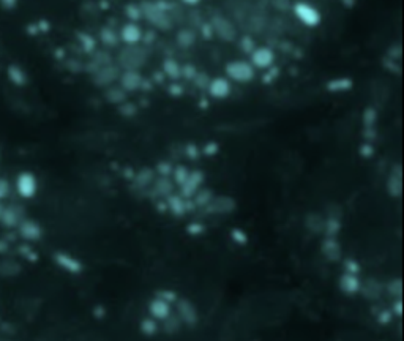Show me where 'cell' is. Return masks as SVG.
Masks as SVG:
<instances>
[{
    "instance_id": "41",
    "label": "cell",
    "mask_w": 404,
    "mask_h": 341,
    "mask_svg": "<svg viewBox=\"0 0 404 341\" xmlns=\"http://www.w3.org/2000/svg\"><path fill=\"white\" fill-rule=\"evenodd\" d=\"M101 40L105 41V45L108 46H113L117 43V37H115V33L113 30H109V29H105L101 32Z\"/></svg>"
},
{
    "instance_id": "46",
    "label": "cell",
    "mask_w": 404,
    "mask_h": 341,
    "mask_svg": "<svg viewBox=\"0 0 404 341\" xmlns=\"http://www.w3.org/2000/svg\"><path fill=\"white\" fill-rule=\"evenodd\" d=\"M193 79H194V82H196L197 87H209V82H210V79L207 78V76H202L201 73H197Z\"/></svg>"
},
{
    "instance_id": "48",
    "label": "cell",
    "mask_w": 404,
    "mask_h": 341,
    "mask_svg": "<svg viewBox=\"0 0 404 341\" xmlns=\"http://www.w3.org/2000/svg\"><path fill=\"white\" fill-rule=\"evenodd\" d=\"M360 153H362V157H365V158H369L374 153V149L369 146V144H363L362 146V149H360Z\"/></svg>"
},
{
    "instance_id": "6",
    "label": "cell",
    "mask_w": 404,
    "mask_h": 341,
    "mask_svg": "<svg viewBox=\"0 0 404 341\" xmlns=\"http://www.w3.org/2000/svg\"><path fill=\"white\" fill-rule=\"evenodd\" d=\"M175 190V183L169 177H158L155 178L150 188L147 190V196L150 199H166Z\"/></svg>"
},
{
    "instance_id": "44",
    "label": "cell",
    "mask_w": 404,
    "mask_h": 341,
    "mask_svg": "<svg viewBox=\"0 0 404 341\" xmlns=\"http://www.w3.org/2000/svg\"><path fill=\"white\" fill-rule=\"evenodd\" d=\"M120 113H122V115L133 117L136 114V106L131 103H122V106H120Z\"/></svg>"
},
{
    "instance_id": "26",
    "label": "cell",
    "mask_w": 404,
    "mask_h": 341,
    "mask_svg": "<svg viewBox=\"0 0 404 341\" xmlns=\"http://www.w3.org/2000/svg\"><path fill=\"white\" fill-rule=\"evenodd\" d=\"M384 292L392 298H400L403 297V281L401 278H393L390 281H387L384 284Z\"/></svg>"
},
{
    "instance_id": "19",
    "label": "cell",
    "mask_w": 404,
    "mask_h": 341,
    "mask_svg": "<svg viewBox=\"0 0 404 341\" xmlns=\"http://www.w3.org/2000/svg\"><path fill=\"white\" fill-rule=\"evenodd\" d=\"M54 259H56V262L58 264L60 267H62L63 270H66V272H70V274H81L82 269H84L82 264L77 259H74L73 256H70V254L57 253L54 256Z\"/></svg>"
},
{
    "instance_id": "33",
    "label": "cell",
    "mask_w": 404,
    "mask_h": 341,
    "mask_svg": "<svg viewBox=\"0 0 404 341\" xmlns=\"http://www.w3.org/2000/svg\"><path fill=\"white\" fill-rule=\"evenodd\" d=\"M188 174H190V169H188L186 166H183V165H178V166H175V168H174V170H173V175H174V183L180 186V185H182V183L186 180Z\"/></svg>"
},
{
    "instance_id": "20",
    "label": "cell",
    "mask_w": 404,
    "mask_h": 341,
    "mask_svg": "<svg viewBox=\"0 0 404 341\" xmlns=\"http://www.w3.org/2000/svg\"><path fill=\"white\" fill-rule=\"evenodd\" d=\"M117 78H118V70L113 65H108V66L98 68L95 71V76H93V81L98 85H111Z\"/></svg>"
},
{
    "instance_id": "10",
    "label": "cell",
    "mask_w": 404,
    "mask_h": 341,
    "mask_svg": "<svg viewBox=\"0 0 404 341\" xmlns=\"http://www.w3.org/2000/svg\"><path fill=\"white\" fill-rule=\"evenodd\" d=\"M338 286L341 289V292L345 295H349V297H354L360 292V286H362V280H360L358 275H354V274H347L345 272L340 280H338Z\"/></svg>"
},
{
    "instance_id": "31",
    "label": "cell",
    "mask_w": 404,
    "mask_h": 341,
    "mask_svg": "<svg viewBox=\"0 0 404 341\" xmlns=\"http://www.w3.org/2000/svg\"><path fill=\"white\" fill-rule=\"evenodd\" d=\"M196 41V33L193 30H180L177 35V43L182 48H190Z\"/></svg>"
},
{
    "instance_id": "11",
    "label": "cell",
    "mask_w": 404,
    "mask_h": 341,
    "mask_svg": "<svg viewBox=\"0 0 404 341\" xmlns=\"http://www.w3.org/2000/svg\"><path fill=\"white\" fill-rule=\"evenodd\" d=\"M358 294H362L369 302L379 300L384 294V284H381L379 280H376V278H366L365 281H362V286H360Z\"/></svg>"
},
{
    "instance_id": "7",
    "label": "cell",
    "mask_w": 404,
    "mask_h": 341,
    "mask_svg": "<svg viewBox=\"0 0 404 341\" xmlns=\"http://www.w3.org/2000/svg\"><path fill=\"white\" fill-rule=\"evenodd\" d=\"M205 180V174L202 170H190V174H188L186 180L178 186L180 188V196H182L183 199H191L194 193L197 191L202 186Z\"/></svg>"
},
{
    "instance_id": "8",
    "label": "cell",
    "mask_w": 404,
    "mask_h": 341,
    "mask_svg": "<svg viewBox=\"0 0 404 341\" xmlns=\"http://www.w3.org/2000/svg\"><path fill=\"white\" fill-rule=\"evenodd\" d=\"M294 11L297 14V18L302 21L305 25H308V27H316V25H319V22H321L319 11H317L316 8H313L311 5H308V3H303V2L297 3L294 6Z\"/></svg>"
},
{
    "instance_id": "47",
    "label": "cell",
    "mask_w": 404,
    "mask_h": 341,
    "mask_svg": "<svg viewBox=\"0 0 404 341\" xmlns=\"http://www.w3.org/2000/svg\"><path fill=\"white\" fill-rule=\"evenodd\" d=\"M204 155H207V157H212L215 155V153L218 152V144H215V142H209L207 146L204 147Z\"/></svg>"
},
{
    "instance_id": "42",
    "label": "cell",
    "mask_w": 404,
    "mask_h": 341,
    "mask_svg": "<svg viewBox=\"0 0 404 341\" xmlns=\"http://www.w3.org/2000/svg\"><path fill=\"white\" fill-rule=\"evenodd\" d=\"M186 232L190 234V235H193V237L201 235V234L205 232V226L201 225V223H191V225L186 226Z\"/></svg>"
},
{
    "instance_id": "45",
    "label": "cell",
    "mask_w": 404,
    "mask_h": 341,
    "mask_svg": "<svg viewBox=\"0 0 404 341\" xmlns=\"http://www.w3.org/2000/svg\"><path fill=\"white\" fill-rule=\"evenodd\" d=\"M126 14L130 16L131 19H137L142 13H141V8H139V6H136V5H128V6H126Z\"/></svg>"
},
{
    "instance_id": "50",
    "label": "cell",
    "mask_w": 404,
    "mask_h": 341,
    "mask_svg": "<svg viewBox=\"0 0 404 341\" xmlns=\"http://www.w3.org/2000/svg\"><path fill=\"white\" fill-rule=\"evenodd\" d=\"M182 73H183V76H186V78H191V79L196 76L193 66H185V68H182Z\"/></svg>"
},
{
    "instance_id": "5",
    "label": "cell",
    "mask_w": 404,
    "mask_h": 341,
    "mask_svg": "<svg viewBox=\"0 0 404 341\" xmlns=\"http://www.w3.org/2000/svg\"><path fill=\"white\" fill-rule=\"evenodd\" d=\"M226 71H228L229 78L237 81V82H250L254 78L253 65H250L248 62H243V60H235V62L228 63Z\"/></svg>"
},
{
    "instance_id": "4",
    "label": "cell",
    "mask_w": 404,
    "mask_h": 341,
    "mask_svg": "<svg viewBox=\"0 0 404 341\" xmlns=\"http://www.w3.org/2000/svg\"><path fill=\"white\" fill-rule=\"evenodd\" d=\"M237 209V202L231 196H213L202 210L205 215H229Z\"/></svg>"
},
{
    "instance_id": "51",
    "label": "cell",
    "mask_w": 404,
    "mask_h": 341,
    "mask_svg": "<svg viewBox=\"0 0 404 341\" xmlns=\"http://www.w3.org/2000/svg\"><path fill=\"white\" fill-rule=\"evenodd\" d=\"M97 316H98V318H103V316H105V308H100V306H98V308H97Z\"/></svg>"
},
{
    "instance_id": "37",
    "label": "cell",
    "mask_w": 404,
    "mask_h": 341,
    "mask_svg": "<svg viewBox=\"0 0 404 341\" xmlns=\"http://www.w3.org/2000/svg\"><path fill=\"white\" fill-rule=\"evenodd\" d=\"M376 319L381 326H387V324L392 322L393 313L390 311V308H382V310H379V313H376Z\"/></svg>"
},
{
    "instance_id": "34",
    "label": "cell",
    "mask_w": 404,
    "mask_h": 341,
    "mask_svg": "<svg viewBox=\"0 0 404 341\" xmlns=\"http://www.w3.org/2000/svg\"><path fill=\"white\" fill-rule=\"evenodd\" d=\"M350 85H352L350 79H337V81H332L330 84H327V89L330 92H343V90L350 89Z\"/></svg>"
},
{
    "instance_id": "28",
    "label": "cell",
    "mask_w": 404,
    "mask_h": 341,
    "mask_svg": "<svg viewBox=\"0 0 404 341\" xmlns=\"http://www.w3.org/2000/svg\"><path fill=\"white\" fill-rule=\"evenodd\" d=\"M341 231V220L337 217H327L325 218V227H324V235L325 237H338Z\"/></svg>"
},
{
    "instance_id": "21",
    "label": "cell",
    "mask_w": 404,
    "mask_h": 341,
    "mask_svg": "<svg viewBox=\"0 0 404 341\" xmlns=\"http://www.w3.org/2000/svg\"><path fill=\"white\" fill-rule=\"evenodd\" d=\"M166 206L169 209V212L173 213L174 217H178V218H182L186 215V199H183L180 194H175L173 193L171 196H168L166 198Z\"/></svg>"
},
{
    "instance_id": "24",
    "label": "cell",
    "mask_w": 404,
    "mask_h": 341,
    "mask_svg": "<svg viewBox=\"0 0 404 341\" xmlns=\"http://www.w3.org/2000/svg\"><path fill=\"white\" fill-rule=\"evenodd\" d=\"M161 322H163V330H165V334H168V335H174V334H177V332L182 330V327H183V322L180 321L177 313H174V311L171 313L166 319H163Z\"/></svg>"
},
{
    "instance_id": "49",
    "label": "cell",
    "mask_w": 404,
    "mask_h": 341,
    "mask_svg": "<svg viewBox=\"0 0 404 341\" xmlns=\"http://www.w3.org/2000/svg\"><path fill=\"white\" fill-rule=\"evenodd\" d=\"M186 155L194 160V158H197V155H199V150L196 149V146H188L186 147Z\"/></svg>"
},
{
    "instance_id": "3",
    "label": "cell",
    "mask_w": 404,
    "mask_h": 341,
    "mask_svg": "<svg viewBox=\"0 0 404 341\" xmlns=\"http://www.w3.org/2000/svg\"><path fill=\"white\" fill-rule=\"evenodd\" d=\"M175 305V313L180 318V321L183 322V326L188 327H196L197 322H199V311H197L196 305L186 297H178Z\"/></svg>"
},
{
    "instance_id": "40",
    "label": "cell",
    "mask_w": 404,
    "mask_h": 341,
    "mask_svg": "<svg viewBox=\"0 0 404 341\" xmlns=\"http://www.w3.org/2000/svg\"><path fill=\"white\" fill-rule=\"evenodd\" d=\"M93 63H95L98 68H103V66H108L111 65V56L106 54V53H98L93 58Z\"/></svg>"
},
{
    "instance_id": "30",
    "label": "cell",
    "mask_w": 404,
    "mask_h": 341,
    "mask_svg": "<svg viewBox=\"0 0 404 341\" xmlns=\"http://www.w3.org/2000/svg\"><path fill=\"white\" fill-rule=\"evenodd\" d=\"M163 68H165V73L173 79H177V78L182 76V68H180V65L175 60H173V58H168V60H165Z\"/></svg>"
},
{
    "instance_id": "29",
    "label": "cell",
    "mask_w": 404,
    "mask_h": 341,
    "mask_svg": "<svg viewBox=\"0 0 404 341\" xmlns=\"http://www.w3.org/2000/svg\"><path fill=\"white\" fill-rule=\"evenodd\" d=\"M160 330V326H158V321L153 319L152 316L150 318H144L141 321V332L145 335V337H153L157 335Z\"/></svg>"
},
{
    "instance_id": "35",
    "label": "cell",
    "mask_w": 404,
    "mask_h": 341,
    "mask_svg": "<svg viewBox=\"0 0 404 341\" xmlns=\"http://www.w3.org/2000/svg\"><path fill=\"white\" fill-rule=\"evenodd\" d=\"M343 269H345V272H347V274H354V275H360V272H362V267H360L358 261L352 259V258L345 259V262H343Z\"/></svg>"
},
{
    "instance_id": "52",
    "label": "cell",
    "mask_w": 404,
    "mask_h": 341,
    "mask_svg": "<svg viewBox=\"0 0 404 341\" xmlns=\"http://www.w3.org/2000/svg\"><path fill=\"white\" fill-rule=\"evenodd\" d=\"M343 3H345L346 6H352L355 3V0H343Z\"/></svg>"
},
{
    "instance_id": "22",
    "label": "cell",
    "mask_w": 404,
    "mask_h": 341,
    "mask_svg": "<svg viewBox=\"0 0 404 341\" xmlns=\"http://www.w3.org/2000/svg\"><path fill=\"white\" fill-rule=\"evenodd\" d=\"M120 84H122V89L126 92V90H137L141 87L142 84V78L141 74L137 71H131V70H126L122 73L120 76Z\"/></svg>"
},
{
    "instance_id": "14",
    "label": "cell",
    "mask_w": 404,
    "mask_h": 341,
    "mask_svg": "<svg viewBox=\"0 0 404 341\" xmlns=\"http://www.w3.org/2000/svg\"><path fill=\"white\" fill-rule=\"evenodd\" d=\"M305 227L311 235H324L325 217L319 212H309L305 217Z\"/></svg>"
},
{
    "instance_id": "32",
    "label": "cell",
    "mask_w": 404,
    "mask_h": 341,
    "mask_svg": "<svg viewBox=\"0 0 404 341\" xmlns=\"http://www.w3.org/2000/svg\"><path fill=\"white\" fill-rule=\"evenodd\" d=\"M155 295L160 297L161 300L168 302L169 305H174L178 298V294H177V291H174V289H158V291L155 292Z\"/></svg>"
},
{
    "instance_id": "38",
    "label": "cell",
    "mask_w": 404,
    "mask_h": 341,
    "mask_svg": "<svg viewBox=\"0 0 404 341\" xmlns=\"http://www.w3.org/2000/svg\"><path fill=\"white\" fill-rule=\"evenodd\" d=\"M376 111L373 108H368L365 109V113H363V123H365V128H373L374 123H376Z\"/></svg>"
},
{
    "instance_id": "15",
    "label": "cell",
    "mask_w": 404,
    "mask_h": 341,
    "mask_svg": "<svg viewBox=\"0 0 404 341\" xmlns=\"http://www.w3.org/2000/svg\"><path fill=\"white\" fill-rule=\"evenodd\" d=\"M387 191L392 198H400L403 193V174H401V166L397 165L387 178Z\"/></svg>"
},
{
    "instance_id": "39",
    "label": "cell",
    "mask_w": 404,
    "mask_h": 341,
    "mask_svg": "<svg viewBox=\"0 0 404 341\" xmlns=\"http://www.w3.org/2000/svg\"><path fill=\"white\" fill-rule=\"evenodd\" d=\"M173 170H174V166L169 163V161H160L157 165V172L161 175V177H169L173 175Z\"/></svg>"
},
{
    "instance_id": "25",
    "label": "cell",
    "mask_w": 404,
    "mask_h": 341,
    "mask_svg": "<svg viewBox=\"0 0 404 341\" xmlns=\"http://www.w3.org/2000/svg\"><path fill=\"white\" fill-rule=\"evenodd\" d=\"M106 100L111 105H122L126 100V93L122 87H117V85H111L106 90Z\"/></svg>"
},
{
    "instance_id": "9",
    "label": "cell",
    "mask_w": 404,
    "mask_h": 341,
    "mask_svg": "<svg viewBox=\"0 0 404 341\" xmlns=\"http://www.w3.org/2000/svg\"><path fill=\"white\" fill-rule=\"evenodd\" d=\"M321 253L329 262H332V264L340 262L341 256H343V250H341L338 238L337 237H324V240L321 243Z\"/></svg>"
},
{
    "instance_id": "53",
    "label": "cell",
    "mask_w": 404,
    "mask_h": 341,
    "mask_svg": "<svg viewBox=\"0 0 404 341\" xmlns=\"http://www.w3.org/2000/svg\"><path fill=\"white\" fill-rule=\"evenodd\" d=\"M185 3H188V5H194V3H197L199 2V0H183Z\"/></svg>"
},
{
    "instance_id": "17",
    "label": "cell",
    "mask_w": 404,
    "mask_h": 341,
    "mask_svg": "<svg viewBox=\"0 0 404 341\" xmlns=\"http://www.w3.org/2000/svg\"><path fill=\"white\" fill-rule=\"evenodd\" d=\"M155 180V172L150 168H142L139 172L133 177V188L136 191H145L150 188V185Z\"/></svg>"
},
{
    "instance_id": "23",
    "label": "cell",
    "mask_w": 404,
    "mask_h": 341,
    "mask_svg": "<svg viewBox=\"0 0 404 341\" xmlns=\"http://www.w3.org/2000/svg\"><path fill=\"white\" fill-rule=\"evenodd\" d=\"M120 38H122L125 43H128V45H136V43L142 38V30L137 27L136 24H126L122 27Z\"/></svg>"
},
{
    "instance_id": "16",
    "label": "cell",
    "mask_w": 404,
    "mask_h": 341,
    "mask_svg": "<svg viewBox=\"0 0 404 341\" xmlns=\"http://www.w3.org/2000/svg\"><path fill=\"white\" fill-rule=\"evenodd\" d=\"M209 93L213 97V98H218V100H223V98H228L231 95V90H232V85L228 79L225 78H217L209 82Z\"/></svg>"
},
{
    "instance_id": "1",
    "label": "cell",
    "mask_w": 404,
    "mask_h": 341,
    "mask_svg": "<svg viewBox=\"0 0 404 341\" xmlns=\"http://www.w3.org/2000/svg\"><path fill=\"white\" fill-rule=\"evenodd\" d=\"M168 5L163 3H149L145 2L141 6V13L144 14V18L149 22H152L155 27H158L161 30H169L173 27V19L171 16L166 13Z\"/></svg>"
},
{
    "instance_id": "2",
    "label": "cell",
    "mask_w": 404,
    "mask_h": 341,
    "mask_svg": "<svg viewBox=\"0 0 404 341\" xmlns=\"http://www.w3.org/2000/svg\"><path fill=\"white\" fill-rule=\"evenodd\" d=\"M145 60H147V51L141 46H134L130 45L123 48L118 54V65L123 68V70H131L137 71L141 66H144Z\"/></svg>"
},
{
    "instance_id": "18",
    "label": "cell",
    "mask_w": 404,
    "mask_h": 341,
    "mask_svg": "<svg viewBox=\"0 0 404 341\" xmlns=\"http://www.w3.org/2000/svg\"><path fill=\"white\" fill-rule=\"evenodd\" d=\"M251 60H253V65L257 68H269L275 60V56L272 53V49L269 48H257V49H253Z\"/></svg>"
},
{
    "instance_id": "36",
    "label": "cell",
    "mask_w": 404,
    "mask_h": 341,
    "mask_svg": "<svg viewBox=\"0 0 404 341\" xmlns=\"http://www.w3.org/2000/svg\"><path fill=\"white\" fill-rule=\"evenodd\" d=\"M231 238H232V242H235L237 245H246L248 243V235L238 227H234L231 231Z\"/></svg>"
},
{
    "instance_id": "12",
    "label": "cell",
    "mask_w": 404,
    "mask_h": 341,
    "mask_svg": "<svg viewBox=\"0 0 404 341\" xmlns=\"http://www.w3.org/2000/svg\"><path fill=\"white\" fill-rule=\"evenodd\" d=\"M147 310H149L150 316H152L153 319L163 321V319H166L171 313H173V305H169L168 302L161 300L160 297L155 295V297L152 298V300L149 302Z\"/></svg>"
},
{
    "instance_id": "27",
    "label": "cell",
    "mask_w": 404,
    "mask_h": 341,
    "mask_svg": "<svg viewBox=\"0 0 404 341\" xmlns=\"http://www.w3.org/2000/svg\"><path fill=\"white\" fill-rule=\"evenodd\" d=\"M212 198H213V193H212L210 188H199V190L194 193V196H193L191 199H193L194 206L197 209H204L212 201Z\"/></svg>"
},
{
    "instance_id": "43",
    "label": "cell",
    "mask_w": 404,
    "mask_h": 341,
    "mask_svg": "<svg viewBox=\"0 0 404 341\" xmlns=\"http://www.w3.org/2000/svg\"><path fill=\"white\" fill-rule=\"evenodd\" d=\"M390 311L393 313V316L401 318V314H403V297L392 298V308H390Z\"/></svg>"
},
{
    "instance_id": "13",
    "label": "cell",
    "mask_w": 404,
    "mask_h": 341,
    "mask_svg": "<svg viewBox=\"0 0 404 341\" xmlns=\"http://www.w3.org/2000/svg\"><path fill=\"white\" fill-rule=\"evenodd\" d=\"M213 30L221 40H225V41L235 40V35H237L234 25H232L228 19L221 18V16H217V18L213 19Z\"/></svg>"
}]
</instances>
